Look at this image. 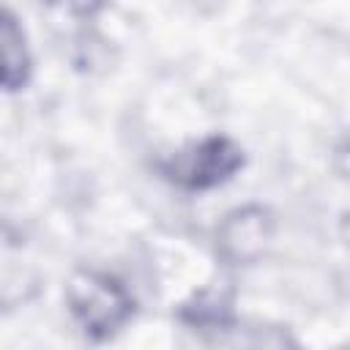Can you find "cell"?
I'll return each instance as SVG.
<instances>
[{"label": "cell", "instance_id": "cell-3", "mask_svg": "<svg viewBox=\"0 0 350 350\" xmlns=\"http://www.w3.org/2000/svg\"><path fill=\"white\" fill-rule=\"evenodd\" d=\"M44 290V271L25 232L0 219V312H14Z\"/></svg>", "mask_w": 350, "mask_h": 350}, {"label": "cell", "instance_id": "cell-2", "mask_svg": "<svg viewBox=\"0 0 350 350\" xmlns=\"http://www.w3.org/2000/svg\"><path fill=\"white\" fill-rule=\"evenodd\" d=\"M243 167V150L230 137H205L159 164L161 175L180 189L202 191L230 180Z\"/></svg>", "mask_w": 350, "mask_h": 350}, {"label": "cell", "instance_id": "cell-5", "mask_svg": "<svg viewBox=\"0 0 350 350\" xmlns=\"http://www.w3.org/2000/svg\"><path fill=\"white\" fill-rule=\"evenodd\" d=\"M30 52H27V38L5 5H0V88L3 90H19L30 79Z\"/></svg>", "mask_w": 350, "mask_h": 350}, {"label": "cell", "instance_id": "cell-7", "mask_svg": "<svg viewBox=\"0 0 350 350\" xmlns=\"http://www.w3.org/2000/svg\"><path fill=\"white\" fill-rule=\"evenodd\" d=\"M46 3L60 5V8H66V11L77 14V16H93L107 5V0H46Z\"/></svg>", "mask_w": 350, "mask_h": 350}, {"label": "cell", "instance_id": "cell-4", "mask_svg": "<svg viewBox=\"0 0 350 350\" xmlns=\"http://www.w3.org/2000/svg\"><path fill=\"white\" fill-rule=\"evenodd\" d=\"M273 238V216L262 205L230 211L216 230V252L227 265L257 262Z\"/></svg>", "mask_w": 350, "mask_h": 350}, {"label": "cell", "instance_id": "cell-6", "mask_svg": "<svg viewBox=\"0 0 350 350\" xmlns=\"http://www.w3.org/2000/svg\"><path fill=\"white\" fill-rule=\"evenodd\" d=\"M178 320L194 331H230L235 325L232 290L205 287L178 306Z\"/></svg>", "mask_w": 350, "mask_h": 350}, {"label": "cell", "instance_id": "cell-1", "mask_svg": "<svg viewBox=\"0 0 350 350\" xmlns=\"http://www.w3.org/2000/svg\"><path fill=\"white\" fill-rule=\"evenodd\" d=\"M66 304L79 328L96 342L115 336L134 314L131 293L115 276L93 268L74 271L66 284Z\"/></svg>", "mask_w": 350, "mask_h": 350}]
</instances>
